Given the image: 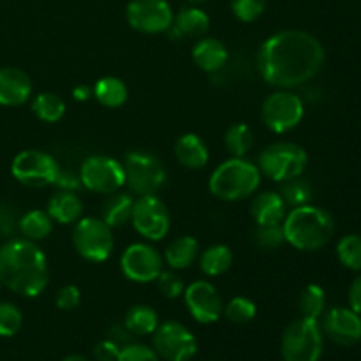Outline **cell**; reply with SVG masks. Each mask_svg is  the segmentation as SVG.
<instances>
[{
    "label": "cell",
    "mask_w": 361,
    "mask_h": 361,
    "mask_svg": "<svg viewBox=\"0 0 361 361\" xmlns=\"http://www.w3.org/2000/svg\"><path fill=\"white\" fill-rule=\"evenodd\" d=\"M326 60L319 39L305 30H281L257 49L256 66L270 87H300L321 73Z\"/></svg>",
    "instance_id": "obj_1"
},
{
    "label": "cell",
    "mask_w": 361,
    "mask_h": 361,
    "mask_svg": "<svg viewBox=\"0 0 361 361\" xmlns=\"http://www.w3.org/2000/svg\"><path fill=\"white\" fill-rule=\"evenodd\" d=\"M0 282L25 298H35L48 288V259L35 242L11 238L0 247Z\"/></svg>",
    "instance_id": "obj_2"
},
{
    "label": "cell",
    "mask_w": 361,
    "mask_h": 361,
    "mask_svg": "<svg viewBox=\"0 0 361 361\" xmlns=\"http://www.w3.org/2000/svg\"><path fill=\"white\" fill-rule=\"evenodd\" d=\"M282 229L289 245L302 252H314L326 247L334 238L335 222L326 210L309 203L286 214Z\"/></svg>",
    "instance_id": "obj_3"
},
{
    "label": "cell",
    "mask_w": 361,
    "mask_h": 361,
    "mask_svg": "<svg viewBox=\"0 0 361 361\" xmlns=\"http://www.w3.org/2000/svg\"><path fill=\"white\" fill-rule=\"evenodd\" d=\"M259 168L245 157H231L219 164L208 182L210 192L217 200L228 203L247 200L259 189Z\"/></svg>",
    "instance_id": "obj_4"
},
{
    "label": "cell",
    "mask_w": 361,
    "mask_h": 361,
    "mask_svg": "<svg viewBox=\"0 0 361 361\" xmlns=\"http://www.w3.org/2000/svg\"><path fill=\"white\" fill-rule=\"evenodd\" d=\"M309 164L307 150L293 141H277L264 148L257 157V168L261 175L274 182H286L295 176H302Z\"/></svg>",
    "instance_id": "obj_5"
},
{
    "label": "cell",
    "mask_w": 361,
    "mask_h": 361,
    "mask_svg": "<svg viewBox=\"0 0 361 361\" xmlns=\"http://www.w3.org/2000/svg\"><path fill=\"white\" fill-rule=\"evenodd\" d=\"M324 349V334L316 319L300 317L286 326L281 338L284 361H319Z\"/></svg>",
    "instance_id": "obj_6"
},
{
    "label": "cell",
    "mask_w": 361,
    "mask_h": 361,
    "mask_svg": "<svg viewBox=\"0 0 361 361\" xmlns=\"http://www.w3.org/2000/svg\"><path fill=\"white\" fill-rule=\"evenodd\" d=\"M73 245L83 259L102 263L108 259L115 247L113 231L102 219L81 217L74 222Z\"/></svg>",
    "instance_id": "obj_7"
},
{
    "label": "cell",
    "mask_w": 361,
    "mask_h": 361,
    "mask_svg": "<svg viewBox=\"0 0 361 361\" xmlns=\"http://www.w3.org/2000/svg\"><path fill=\"white\" fill-rule=\"evenodd\" d=\"M123 171L126 183L140 196H154L168 180L162 162L147 152H129L123 159Z\"/></svg>",
    "instance_id": "obj_8"
},
{
    "label": "cell",
    "mask_w": 361,
    "mask_h": 361,
    "mask_svg": "<svg viewBox=\"0 0 361 361\" xmlns=\"http://www.w3.org/2000/svg\"><path fill=\"white\" fill-rule=\"evenodd\" d=\"M305 115V104L302 97L289 90L279 88L268 95L261 108V118L264 126L275 134H286L296 129Z\"/></svg>",
    "instance_id": "obj_9"
},
{
    "label": "cell",
    "mask_w": 361,
    "mask_h": 361,
    "mask_svg": "<svg viewBox=\"0 0 361 361\" xmlns=\"http://www.w3.org/2000/svg\"><path fill=\"white\" fill-rule=\"evenodd\" d=\"M11 173L21 185L41 189V187L55 185L60 166L56 159L46 152L23 150L14 157Z\"/></svg>",
    "instance_id": "obj_10"
},
{
    "label": "cell",
    "mask_w": 361,
    "mask_h": 361,
    "mask_svg": "<svg viewBox=\"0 0 361 361\" xmlns=\"http://www.w3.org/2000/svg\"><path fill=\"white\" fill-rule=\"evenodd\" d=\"M81 185L97 194H113L126 183L123 164L108 155H90L80 169Z\"/></svg>",
    "instance_id": "obj_11"
},
{
    "label": "cell",
    "mask_w": 361,
    "mask_h": 361,
    "mask_svg": "<svg viewBox=\"0 0 361 361\" xmlns=\"http://www.w3.org/2000/svg\"><path fill=\"white\" fill-rule=\"evenodd\" d=\"M133 222L134 229L150 242H161L171 228V217L164 201L154 196H140L134 200L133 208Z\"/></svg>",
    "instance_id": "obj_12"
},
{
    "label": "cell",
    "mask_w": 361,
    "mask_h": 361,
    "mask_svg": "<svg viewBox=\"0 0 361 361\" xmlns=\"http://www.w3.org/2000/svg\"><path fill=\"white\" fill-rule=\"evenodd\" d=\"M154 351L166 361H189L197 351V342L192 331L182 323L166 321L155 328Z\"/></svg>",
    "instance_id": "obj_13"
},
{
    "label": "cell",
    "mask_w": 361,
    "mask_h": 361,
    "mask_svg": "<svg viewBox=\"0 0 361 361\" xmlns=\"http://www.w3.org/2000/svg\"><path fill=\"white\" fill-rule=\"evenodd\" d=\"M173 9L168 0H130L126 18L134 30L141 34H162L173 23Z\"/></svg>",
    "instance_id": "obj_14"
},
{
    "label": "cell",
    "mask_w": 361,
    "mask_h": 361,
    "mask_svg": "<svg viewBox=\"0 0 361 361\" xmlns=\"http://www.w3.org/2000/svg\"><path fill=\"white\" fill-rule=\"evenodd\" d=\"M164 257L150 243H133L127 247L120 259V268L130 282L148 284L161 275Z\"/></svg>",
    "instance_id": "obj_15"
},
{
    "label": "cell",
    "mask_w": 361,
    "mask_h": 361,
    "mask_svg": "<svg viewBox=\"0 0 361 361\" xmlns=\"http://www.w3.org/2000/svg\"><path fill=\"white\" fill-rule=\"evenodd\" d=\"M187 310L201 324H212L222 316V296L212 282L196 281L183 291Z\"/></svg>",
    "instance_id": "obj_16"
},
{
    "label": "cell",
    "mask_w": 361,
    "mask_h": 361,
    "mask_svg": "<svg viewBox=\"0 0 361 361\" xmlns=\"http://www.w3.org/2000/svg\"><path fill=\"white\" fill-rule=\"evenodd\" d=\"M323 334L342 348H351L361 341V316L351 307H334L323 317Z\"/></svg>",
    "instance_id": "obj_17"
},
{
    "label": "cell",
    "mask_w": 361,
    "mask_h": 361,
    "mask_svg": "<svg viewBox=\"0 0 361 361\" xmlns=\"http://www.w3.org/2000/svg\"><path fill=\"white\" fill-rule=\"evenodd\" d=\"M32 80L18 67H0V104L21 106L30 99Z\"/></svg>",
    "instance_id": "obj_18"
},
{
    "label": "cell",
    "mask_w": 361,
    "mask_h": 361,
    "mask_svg": "<svg viewBox=\"0 0 361 361\" xmlns=\"http://www.w3.org/2000/svg\"><path fill=\"white\" fill-rule=\"evenodd\" d=\"M208 28H210L208 14L196 6H185L173 16V23L168 32L173 39H200L207 34Z\"/></svg>",
    "instance_id": "obj_19"
},
{
    "label": "cell",
    "mask_w": 361,
    "mask_h": 361,
    "mask_svg": "<svg viewBox=\"0 0 361 361\" xmlns=\"http://www.w3.org/2000/svg\"><path fill=\"white\" fill-rule=\"evenodd\" d=\"M250 217L257 226H277L286 219V203L281 194L264 190L250 201Z\"/></svg>",
    "instance_id": "obj_20"
},
{
    "label": "cell",
    "mask_w": 361,
    "mask_h": 361,
    "mask_svg": "<svg viewBox=\"0 0 361 361\" xmlns=\"http://www.w3.org/2000/svg\"><path fill=\"white\" fill-rule=\"evenodd\" d=\"M228 48L215 37H200L192 46V60L204 73H219L228 63Z\"/></svg>",
    "instance_id": "obj_21"
},
{
    "label": "cell",
    "mask_w": 361,
    "mask_h": 361,
    "mask_svg": "<svg viewBox=\"0 0 361 361\" xmlns=\"http://www.w3.org/2000/svg\"><path fill=\"white\" fill-rule=\"evenodd\" d=\"M46 212L59 224H74L83 215V201L73 190H59L49 197Z\"/></svg>",
    "instance_id": "obj_22"
},
{
    "label": "cell",
    "mask_w": 361,
    "mask_h": 361,
    "mask_svg": "<svg viewBox=\"0 0 361 361\" xmlns=\"http://www.w3.org/2000/svg\"><path fill=\"white\" fill-rule=\"evenodd\" d=\"M175 157L183 168L203 169L208 164V147L197 134H183L175 143Z\"/></svg>",
    "instance_id": "obj_23"
},
{
    "label": "cell",
    "mask_w": 361,
    "mask_h": 361,
    "mask_svg": "<svg viewBox=\"0 0 361 361\" xmlns=\"http://www.w3.org/2000/svg\"><path fill=\"white\" fill-rule=\"evenodd\" d=\"M133 208H134V197L127 192H116L109 194L108 200L102 204V221L109 226V228H122V226L129 224L133 219Z\"/></svg>",
    "instance_id": "obj_24"
},
{
    "label": "cell",
    "mask_w": 361,
    "mask_h": 361,
    "mask_svg": "<svg viewBox=\"0 0 361 361\" xmlns=\"http://www.w3.org/2000/svg\"><path fill=\"white\" fill-rule=\"evenodd\" d=\"M200 256V243L192 236H178L166 247L164 259L171 270H185Z\"/></svg>",
    "instance_id": "obj_25"
},
{
    "label": "cell",
    "mask_w": 361,
    "mask_h": 361,
    "mask_svg": "<svg viewBox=\"0 0 361 361\" xmlns=\"http://www.w3.org/2000/svg\"><path fill=\"white\" fill-rule=\"evenodd\" d=\"M233 264V250L224 243H215L203 250L200 257L201 271L208 277H219L226 274Z\"/></svg>",
    "instance_id": "obj_26"
},
{
    "label": "cell",
    "mask_w": 361,
    "mask_h": 361,
    "mask_svg": "<svg viewBox=\"0 0 361 361\" xmlns=\"http://www.w3.org/2000/svg\"><path fill=\"white\" fill-rule=\"evenodd\" d=\"M92 90H94V97L106 108H120L129 97L126 83L115 76L101 78Z\"/></svg>",
    "instance_id": "obj_27"
},
{
    "label": "cell",
    "mask_w": 361,
    "mask_h": 361,
    "mask_svg": "<svg viewBox=\"0 0 361 361\" xmlns=\"http://www.w3.org/2000/svg\"><path fill=\"white\" fill-rule=\"evenodd\" d=\"M123 326L137 337H145V335H152L155 328L159 326V316L152 307L148 305H134L127 310L126 319H123Z\"/></svg>",
    "instance_id": "obj_28"
},
{
    "label": "cell",
    "mask_w": 361,
    "mask_h": 361,
    "mask_svg": "<svg viewBox=\"0 0 361 361\" xmlns=\"http://www.w3.org/2000/svg\"><path fill=\"white\" fill-rule=\"evenodd\" d=\"M20 233L30 242H39L51 235L53 219L44 210H30L20 217Z\"/></svg>",
    "instance_id": "obj_29"
},
{
    "label": "cell",
    "mask_w": 361,
    "mask_h": 361,
    "mask_svg": "<svg viewBox=\"0 0 361 361\" xmlns=\"http://www.w3.org/2000/svg\"><path fill=\"white\" fill-rule=\"evenodd\" d=\"M32 111L42 122L55 123L66 115V102L60 95L51 94V92H42V94L35 95L34 101H32Z\"/></svg>",
    "instance_id": "obj_30"
},
{
    "label": "cell",
    "mask_w": 361,
    "mask_h": 361,
    "mask_svg": "<svg viewBox=\"0 0 361 361\" xmlns=\"http://www.w3.org/2000/svg\"><path fill=\"white\" fill-rule=\"evenodd\" d=\"M326 307V295L324 289L317 284H309L303 288L298 298V310L302 317L307 319H319Z\"/></svg>",
    "instance_id": "obj_31"
},
{
    "label": "cell",
    "mask_w": 361,
    "mask_h": 361,
    "mask_svg": "<svg viewBox=\"0 0 361 361\" xmlns=\"http://www.w3.org/2000/svg\"><path fill=\"white\" fill-rule=\"evenodd\" d=\"M252 130L247 123H233L224 134V147L231 157H245L252 148Z\"/></svg>",
    "instance_id": "obj_32"
},
{
    "label": "cell",
    "mask_w": 361,
    "mask_h": 361,
    "mask_svg": "<svg viewBox=\"0 0 361 361\" xmlns=\"http://www.w3.org/2000/svg\"><path fill=\"white\" fill-rule=\"evenodd\" d=\"M281 197L284 200L286 207H303V204H309L312 200V185H310L307 180H303L302 176H295L291 180H286L282 182L281 187Z\"/></svg>",
    "instance_id": "obj_33"
},
{
    "label": "cell",
    "mask_w": 361,
    "mask_h": 361,
    "mask_svg": "<svg viewBox=\"0 0 361 361\" xmlns=\"http://www.w3.org/2000/svg\"><path fill=\"white\" fill-rule=\"evenodd\" d=\"M337 257L348 270L361 271V236L345 235L337 243Z\"/></svg>",
    "instance_id": "obj_34"
},
{
    "label": "cell",
    "mask_w": 361,
    "mask_h": 361,
    "mask_svg": "<svg viewBox=\"0 0 361 361\" xmlns=\"http://www.w3.org/2000/svg\"><path fill=\"white\" fill-rule=\"evenodd\" d=\"M222 312L231 323L247 324L256 317L257 307L252 300L245 298V296H236V298L229 300L228 305H224Z\"/></svg>",
    "instance_id": "obj_35"
},
{
    "label": "cell",
    "mask_w": 361,
    "mask_h": 361,
    "mask_svg": "<svg viewBox=\"0 0 361 361\" xmlns=\"http://www.w3.org/2000/svg\"><path fill=\"white\" fill-rule=\"evenodd\" d=\"M23 326V314L14 303L0 302V337H14Z\"/></svg>",
    "instance_id": "obj_36"
},
{
    "label": "cell",
    "mask_w": 361,
    "mask_h": 361,
    "mask_svg": "<svg viewBox=\"0 0 361 361\" xmlns=\"http://www.w3.org/2000/svg\"><path fill=\"white\" fill-rule=\"evenodd\" d=\"M267 9V0H231V11L243 23L259 20Z\"/></svg>",
    "instance_id": "obj_37"
},
{
    "label": "cell",
    "mask_w": 361,
    "mask_h": 361,
    "mask_svg": "<svg viewBox=\"0 0 361 361\" xmlns=\"http://www.w3.org/2000/svg\"><path fill=\"white\" fill-rule=\"evenodd\" d=\"M286 242L282 224L277 226H257L254 233V243L263 250H274Z\"/></svg>",
    "instance_id": "obj_38"
},
{
    "label": "cell",
    "mask_w": 361,
    "mask_h": 361,
    "mask_svg": "<svg viewBox=\"0 0 361 361\" xmlns=\"http://www.w3.org/2000/svg\"><path fill=\"white\" fill-rule=\"evenodd\" d=\"M155 282H157L159 293H161L162 296H166V298H178V296H182L183 291H185V286H183L182 279L176 274V270H162L161 275L155 279Z\"/></svg>",
    "instance_id": "obj_39"
},
{
    "label": "cell",
    "mask_w": 361,
    "mask_h": 361,
    "mask_svg": "<svg viewBox=\"0 0 361 361\" xmlns=\"http://www.w3.org/2000/svg\"><path fill=\"white\" fill-rule=\"evenodd\" d=\"M118 361H161L157 353L145 344H127L120 349Z\"/></svg>",
    "instance_id": "obj_40"
},
{
    "label": "cell",
    "mask_w": 361,
    "mask_h": 361,
    "mask_svg": "<svg viewBox=\"0 0 361 361\" xmlns=\"http://www.w3.org/2000/svg\"><path fill=\"white\" fill-rule=\"evenodd\" d=\"M18 224H20V217L16 210L11 204L0 203V238H14L16 231H20Z\"/></svg>",
    "instance_id": "obj_41"
},
{
    "label": "cell",
    "mask_w": 361,
    "mask_h": 361,
    "mask_svg": "<svg viewBox=\"0 0 361 361\" xmlns=\"http://www.w3.org/2000/svg\"><path fill=\"white\" fill-rule=\"evenodd\" d=\"M56 307H59L60 310H73L76 309L78 305H80L81 302V291L78 286L74 284H67L63 286V288L59 289V293H56Z\"/></svg>",
    "instance_id": "obj_42"
},
{
    "label": "cell",
    "mask_w": 361,
    "mask_h": 361,
    "mask_svg": "<svg viewBox=\"0 0 361 361\" xmlns=\"http://www.w3.org/2000/svg\"><path fill=\"white\" fill-rule=\"evenodd\" d=\"M120 345L116 342H113L111 338H106L101 341L94 348V356L97 361H118L120 356Z\"/></svg>",
    "instance_id": "obj_43"
},
{
    "label": "cell",
    "mask_w": 361,
    "mask_h": 361,
    "mask_svg": "<svg viewBox=\"0 0 361 361\" xmlns=\"http://www.w3.org/2000/svg\"><path fill=\"white\" fill-rule=\"evenodd\" d=\"M55 185L60 187V190H76L81 187V180H80V175H73L71 171H62L60 169L59 176H56L55 180Z\"/></svg>",
    "instance_id": "obj_44"
},
{
    "label": "cell",
    "mask_w": 361,
    "mask_h": 361,
    "mask_svg": "<svg viewBox=\"0 0 361 361\" xmlns=\"http://www.w3.org/2000/svg\"><path fill=\"white\" fill-rule=\"evenodd\" d=\"M348 298H349V307L361 316V274L355 279V281H353V284L349 286Z\"/></svg>",
    "instance_id": "obj_45"
},
{
    "label": "cell",
    "mask_w": 361,
    "mask_h": 361,
    "mask_svg": "<svg viewBox=\"0 0 361 361\" xmlns=\"http://www.w3.org/2000/svg\"><path fill=\"white\" fill-rule=\"evenodd\" d=\"M130 337H133V334H130L123 324H116V326H113L111 330H109V338H111L113 342H116L118 345L130 344Z\"/></svg>",
    "instance_id": "obj_46"
},
{
    "label": "cell",
    "mask_w": 361,
    "mask_h": 361,
    "mask_svg": "<svg viewBox=\"0 0 361 361\" xmlns=\"http://www.w3.org/2000/svg\"><path fill=\"white\" fill-rule=\"evenodd\" d=\"M92 95H94V90H92L90 87H87V85H80V87H76L73 90L74 101H78V102L88 101V99L92 97Z\"/></svg>",
    "instance_id": "obj_47"
},
{
    "label": "cell",
    "mask_w": 361,
    "mask_h": 361,
    "mask_svg": "<svg viewBox=\"0 0 361 361\" xmlns=\"http://www.w3.org/2000/svg\"><path fill=\"white\" fill-rule=\"evenodd\" d=\"M62 361H88V360L85 358V356H80V355H69V356H66Z\"/></svg>",
    "instance_id": "obj_48"
},
{
    "label": "cell",
    "mask_w": 361,
    "mask_h": 361,
    "mask_svg": "<svg viewBox=\"0 0 361 361\" xmlns=\"http://www.w3.org/2000/svg\"><path fill=\"white\" fill-rule=\"evenodd\" d=\"M187 2L192 4V6H196V4H203V2H207V0H187Z\"/></svg>",
    "instance_id": "obj_49"
},
{
    "label": "cell",
    "mask_w": 361,
    "mask_h": 361,
    "mask_svg": "<svg viewBox=\"0 0 361 361\" xmlns=\"http://www.w3.org/2000/svg\"><path fill=\"white\" fill-rule=\"evenodd\" d=\"M0 289H2V282H0Z\"/></svg>",
    "instance_id": "obj_50"
}]
</instances>
